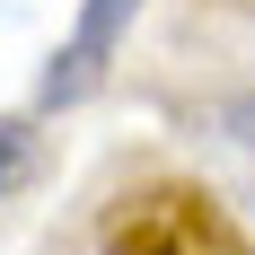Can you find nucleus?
Instances as JSON below:
<instances>
[{"label": "nucleus", "instance_id": "nucleus-1", "mask_svg": "<svg viewBox=\"0 0 255 255\" xmlns=\"http://www.w3.org/2000/svg\"><path fill=\"white\" fill-rule=\"evenodd\" d=\"M97 247L106 255H255L247 229L229 220V203L203 194V185H185V176L115 194L106 220H97Z\"/></svg>", "mask_w": 255, "mask_h": 255}, {"label": "nucleus", "instance_id": "nucleus-2", "mask_svg": "<svg viewBox=\"0 0 255 255\" xmlns=\"http://www.w3.org/2000/svg\"><path fill=\"white\" fill-rule=\"evenodd\" d=\"M132 18H141V0H79V18H71V35L53 44L44 79H35V106L53 115V106H79V97H97V79L115 71V53H124Z\"/></svg>", "mask_w": 255, "mask_h": 255}, {"label": "nucleus", "instance_id": "nucleus-3", "mask_svg": "<svg viewBox=\"0 0 255 255\" xmlns=\"http://www.w3.org/2000/svg\"><path fill=\"white\" fill-rule=\"evenodd\" d=\"M220 141H229V150H238V167L255 176V88L220 97Z\"/></svg>", "mask_w": 255, "mask_h": 255}, {"label": "nucleus", "instance_id": "nucleus-4", "mask_svg": "<svg viewBox=\"0 0 255 255\" xmlns=\"http://www.w3.org/2000/svg\"><path fill=\"white\" fill-rule=\"evenodd\" d=\"M26 141H35V132L9 115V124H0V203H9V185H18V167H26Z\"/></svg>", "mask_w": 255, "mask_h": 255}]
</instances>
